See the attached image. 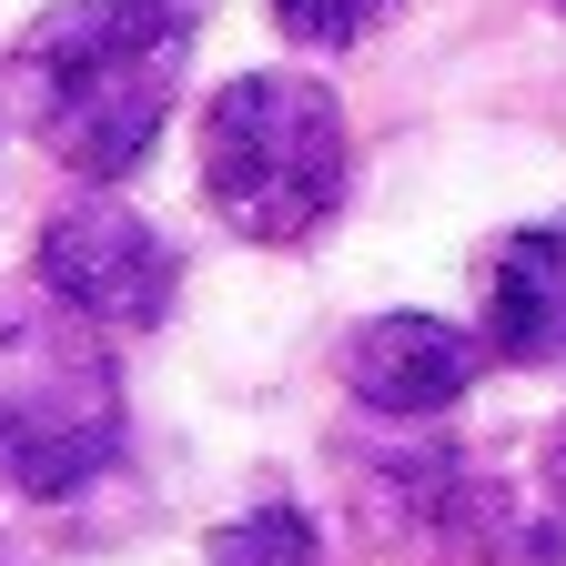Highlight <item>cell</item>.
<instances>
[{
  "label": "cell",
  "instance_id": "obj_1",
  "mask_svg": "<svg viewBox=\"0 0 566 566\" xmlns=\"http://www.w3.org/2000/svg\"><path fill=\"white\" fill-rule=\"evenodd\" d=\"M202 0H61L0 61V112H11L61 172L122 182L163 142V112L192 71Z\"/></svg>",
  "mask_w": 566,
  "mask_h": 566
},
{
  "label": "cell",
  "instance_id": "obj_2",
  "mask_svg": "<svg viewBox=\"0 0 566 566\" xmlns=\"http://www.w3.org/2000/svg\"><path fill=\"white\" fill-rule=\"evenodd\" d=\"M202 192L243 243H314L344 202V102L304 71H243L202 112Z\"/></svg>",
  "mask_w": 566,
  "mask_h": 566
},
{
  "label": "cell",
  "instance_id": "obj_3",
  "mask_svg": "<svg viewBox=\"0 0 566 566\" xmlns=\"http://www.w3.org/2000/svg\"><path fill=\"white\" fill-rule=\"evenodd\" d=\"M122 455V375L92 324L0 314V485L82 495Z\"/></svg>",
  "mask_w": 566,
  "mask_h": 566
},
{
  "label": "cell",
  "instance_id": "obj_4",
  "mask_svg": "<svg viewBox=\"0 0 566 566\" xmlns=\"http://www.w3.org/2000/svg\"><path fill=\"white\" fill-rule=\"evenodd\" d=\"M31 273H41V294H51L71 324H122V334L163 324L172 294H182V253H172V233L142 223L122 192H71L51 223H41Z\"/></svg>",
  "mask_w": 566,
  "mask_h": 566
},
{
  "label": "cell",
  "instance_id": "obj_5",
  "mask_svg": "<svg viewBox=\"0 0 566 566\" xmlns=\"http://www.w3.org/2000/svg\"><path fill=\"white\" fill-rule=\"evenodd\" d=\"M485 375V344L446 314H375L344 334V395L375 415H446L465 385Z\"/></svg>",
  "mask_w": 566,
  "mask_h": 566
},
{
  "label": "cell",
  "instance_id": "obj_6",
  "mask_svg": "<svg viewBox=\"0 0 566 566\" xmlns=\"http://www.w3.org/2000/svg\"><path fill=\"white\" fill-rule=\"evenodd\" d=\"M475 294H485V334L475 344L495 365H566V212L495 243Z\"/></svg>",
  "mask_w": 566,
  "mask_h": 566
},
{
  "label": "cell",
  "instance_id": "obj_7",
  "mask_svg": "<svg viewBox=\"0 0 566 566\" xmlns=\"http://www.w3.org/2000/svg\"><path fill=\"white\" fill-rule=\"evenodd\" d=\"M212 566H314V516L304 506H253L243 526L212 536Z\"/></svg>",
  "mask_w": 566,
  "mask_h": 566
},
{
  "label": "cell",
  "instance_id": "obj_8",
  "mask_svg": "<svg viewBox=\"0 0 566 566\" xmlns=\"http://www.w3.org/2000/svg\"><path fill=\"white\" fill-rule=\"evenodd\" d=\"M385 11H395V0H273V21L294 31V41H314V51H344V41H365Z\"/></svg>",
  "mask_w": 566,
  "mask_h": 566
},
{
  "label": "cell",
  "instance_id": "obj_9",
  "mask_svg": "<svg viewBox=\"0 0 566 566\" xmlns=\"http://www.w3.org/2000/svg\"><path fill=\"white\" fill-rule=\"evenodd\" d=\"M546 495L566 506V424H556V446H546Z\"/></svg>",
  "mask_w": 566,
  "mask_h": 566
},
{
  "label": "cell",
  "instance_id": "obj_10",
  "mask_svg": "<svg viewBox=\"0 0 566 566\" xmlns=\"http://www.w3.org/2000/svg\"><path fill=\"white\" fill-rule=\"evenodd\" d=\"M0 566H31V556H21V546H0Z\"/></svg>",
  "mask_w": 566,
  "mask_h": 566
},
{
  "label": "cell",
  "instance_id": "obj_11",
  "mask_svg": "<svg viewBox=\"0 0 566 566\" xmlns=\"http://www.w3.org/2000/svg\"><path fill=\"white\" fill-rule=\"evenodd\" d=\"M556 11H566V0H556Z\"/></svg>",
  "mask_w": 566,
  "mask_h": 566
}]
</instances>
